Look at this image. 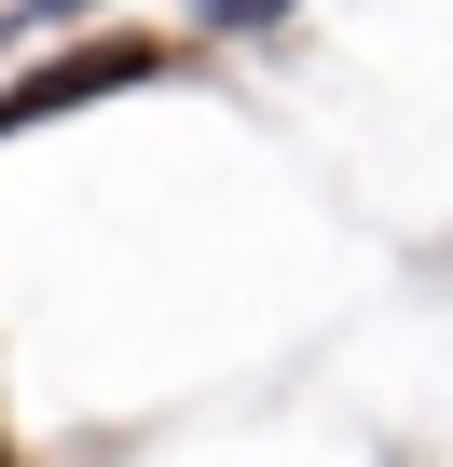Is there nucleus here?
<instances>
[{
  "mask_svg": "<svg viewBox=\"0 0 453 467\" xmlns=\"http://www.w3.org/2000/svg\"><path fill=\"white\" fill-rule=\"evenodd\" d=\"M124 83H179V42H151V28H97V42L42 56L28 83H0V138L69 124V110H97V97H124Z\"/></svg>",
  "mask_w": 453,
  "mask_h": 467,
  "instance_id": "1",
  "label": "nucleus"
},
{
  "mask_svg": "<svg viewBox=\"0 0 453 467\" xmlns=\"http://www.w3.org/2000/svg\"><path fill=\"white\" fill-rule=\"evenodd\" d=\"M192 15H206L220 42H248V28H289V15H303V0H192Z\"/></svg>",
  "mask_w": 453,
  "mask_h": 467,
  "instance_id": "2",
  "label": "nucleus"
},
{
  "mask_svg": "<svg viewBox=\"0 0 453 467\" xmlns=\"http://www.w3.org/2000/svg\"><path fill=\"white\" fill-rule=\"evenodd\" d=\"M0 467H15V453H0Z\"/></svg>",
  "mask_w": 453,
  "mask_h": 467,
  "instance_id": "3",
  "label": "nucleus"
}]
</instances>
